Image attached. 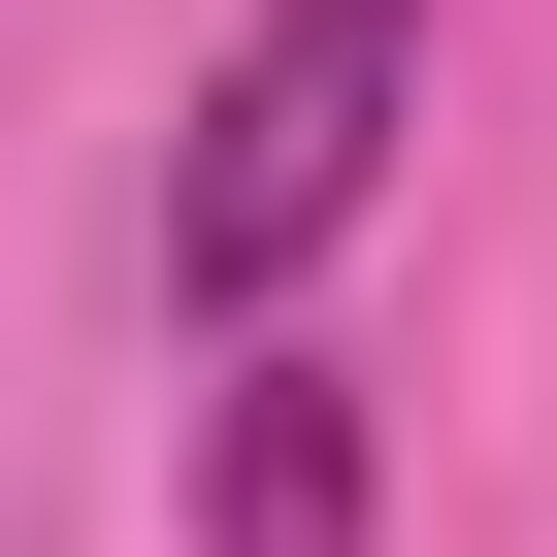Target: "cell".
<instances>
[{
	"label": "cell",
	"instance_id": "1",
	"mask_svg": "<svg viewBox=\"0 0 557 557\" xmlns=\"http://www.w3.org/2000/svg\"><path fill=\"white\" fill-rule=\"evenodd\" d=\"M394 132H426V0H262L230 99H197V164H164V262L197 296H296V262L394 197Z\"/></svg>",
	"mask_w": 557,
	"mask_h": 557
},
{
	"label": "cell",
	"instance_id": "2",
	"mask_svg": "<svg viewBox=\"0 0 557 557\" xmlns=\"http://www.w3.org/2000/svg\"><path fill=\"white\" fill-rule=\"evenodd\" d=\"M197 557H361V394H329V361H230V426H197Z\"/></svg>",
	"mask_w": 557,
	"mask_h": 557
}]
</instances>
